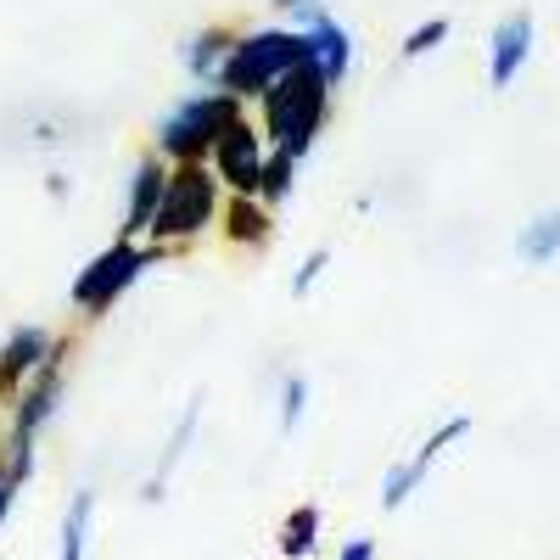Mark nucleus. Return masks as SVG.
Returning a JSON list of instances; mask_svg holds the SVG:
<instances>
[{"instance_id": "1", "label": "nucleus", "mask_w": 560, "mask_h": 560, "mask_svg": "<svg viewBox=\"0 0 560 560\" xmlns=\"http://www.w3.org/2000/svg\"><path fill=\"white\" fill-rule=\"evenodd\" d=\"M331 113H337V90L325 84V73L314 62H298L275 90H264V102L253 107L264 140L280 152H292L298 163L319 147V135L331 129Z\"/></svg>"}, {"instance_id": "2", "label": "nucleus", "mask_w": 560, "mask_h": 560, "mask_svg": "<svg viewBox=\"0 0 560 560\" xmlns=\"http://www.w3.org/2000/svg\"><path fill=\"white\" fill-rule=\"evenodd\" d=\"M224 185L213 174V163H168V185H163V202L158 219L147 230V242L174 253H191L197 242L219 236V213H224Z\"/></svg>"}, {"instance_id": "3", "label": "nucleus", "mask_w": 560, "mask_h": 560, "mask_svg": "<svg viewBox=\"0 0 560 560\" xmlns=\"http://www.w3.org/2000/svg\"><path fill=\"white\" fill-rule=\"evenodd\" d=\"M303 62V34L292 23H253L230 45V62L219 73V90H230L242 107H258L264 90H275Z\"/></svg>"}, {"instance_id": "4", "label": "nucleus", "mask_w": 560, "mask_h": 560, "mask_svg": "<svg viewBox=\"0 0 560 560\" xmlns=\"http://www.w3.org/2000/svg\"><path fill=\"white\" fill-rule=\"evenodd\" d=\"M242 113H253V107H242L230 90H191V96H179L152 124V152L163 163H208L213 158V140L236 124Z\"/></svg>"}, {"instance_id": "5", "label": "nucleus", "mask_w": 560, "mask_h": 560, "mask_svg": "<svg viewBox=\"0 0 560 560\" xmlns=\"http://www.w3.org/2000/svg\"><path fill=\"white\" fill-rule=\"evenodd\" d=\"M168 253L163 247H152V242H107L96 258H90L79 275H73V287H68V303H73V314L84 319V325H96V319H107L135 287H140V275H147L152 264H163Z\"/></svg>"}, {"instance_id": "6", "label": "nucleus", "mask_w": 560, "mask_h": 560, "mask_svg": "<svg viewBox=\"0 0 560 560\" xmlns=\"http://www.w3.org/2000/svg\"><path fill=\"white\" fill-rule=\"evenodd\" d=\"M68 359H73V337L62 331L57 348H51V359H45L34 376L18 387V398H12V420H7V438L39 448V438L51 432V420L62 415V398H68Z\"/></svg>"}, {"instance_id": "7", "label": "nucleus", "mask_w": 560, "mask_h": 560, "mask_svg": "<svg viewBox=\"0 0 560 560\" xmlns=\"http://www.w3.org/2000/svg\"><path fill=\"white\" fill-rule=\"evenodd\" d=\"M471 427H477V420L471 415H448V420H438V432H427V443H420L409 459H393L387 465V477H382V510H404L420 488H427V477H432V465L454 448V443H465V438H471Z\"/></svg>"}, {"instance_id": "8", "label": "nucleus", "mask_w": 560, "mask_h": 560, "mask_svg": "<svg viewBox=\"0 0 560 560\" xmlns=\"http://www.w3.org/2000/svg\"><path fill=\"white\" fill-rule=\"evenodd\" d=\"M213 174L230 197H258V185H264V163H269V140L258 129L253 113H242L236 124H230L219 140H213Z\"/></svg>"}, {"instance_id": "9", "label": "nucleus", "mask_w": 560, "mask_h": 560, "mask_svg": "<svg viewBox=\"0 0 560 560\" xmlns=\"http://www.w3.org/2000/svg\"><path fill=\"white\" fill-rule=\"evenodd\" d=\"M533 45H538V18L527 7L504 12L493 23V34H488V90H510V84H516L527 73V62H533Z\"/></svg>"}, {"instance_id": "10", "label": "nucleus", "mask_w": 560, "mask_h": 560, "mask_svg": "<svg viewBox=\"0 0 560 560\" xmlns=\"http://www.w3.org/2000/svg\"><path fill=\"white\" fill-rule=\"evenodd\" d=\"M163 185H168V163L147 147L140 163L129 168L124 179V213H118V242H147V230L158 219V202H163Z\"/></svg>"}, {"instance_id": "11", "label": "nucleus", "mask_w": 560, "mask_h": 560, "mask_svg": "<svg viewBox=\"0 0 560 560\" xmlns=\"http://www.w3.org/2000/svg\"><path fill=\"white\" fill-rule=\"evenodd\" d=\"M303 34V62H314L319 73H325V84L331 90H342L348 84V73H353V57H359V45H353V28L342 23V18H314L308 28H298Z\"/></svg>"}, {"instance_id": "12", "label": "nucleus", "mask_w": 560, "mask_h": 560, "mask_svg": "<svg viewBox=\"0 0 560 560\" xmlns=\"http://www.w3.org/2000/svg\"><path fill=\"white\" fill-rule=\"evenodd\" d=\"M197 432H202V393L179 409V420L168 427V438H163V448H158V459H152V471H147V482H140V504H163L168 499V482H174V471L185 465V454H191V443H197Z\"/></svg>"}, {"instance_id": "13", "label": "nucleus", "mask_w": 560, "mask_h": 560, "mask_svg": "<svg viewBox=\"0 0 560 560\" xmlns=\"http://www.w3.org/2000/svg\"><path fill=\"white\" fill-rule=\"evenodd\" d=\"M236 34H242L236 23H202V28H191L179 39V68H185V79H191L197 90H219V73L230 62Z\"/></svg>"}, {"instance_id": "14", "label": "nucleus", "mask_w": 560, "mask_h": 560, "mask_svg": "<svg viewBox=\"0 0 560 560\" xmlns=\"http://www.w3.org/2000/svg\"><path fill=\"white\" fill-rule=\"evenodd\" d=\"M275 208H264L258 197H224V213H219V242L236 247V253H269L275 242Z\"/></svg>"}, {"instance_id": "15", "label": "nucleus", "mask_w": 560, "mask_h": 560, "mask_svg": "<svg viewBox=\"0 0 560 560\" xmlns=\"http://www.w3.org/2000/svg\"><path fill=\"white\" fill-rule=\"evenodd\" d=\"M57 337H62V331H51V325H39V319L12 325L7 342H0V376H7L12 387H23V382L34 376V370H39L45 359H51Z\"/></svg>"}, {"instance_id": "16", "label": "nucleus", "mask_w": 560, "mask_h": 560, "mask_svg": "<svg viewBox=\"0 0 560 560\" xmlns=\"http://www.w3.org/2000/svg\"><path fill=\"white\" fill-rule=\"evenodd\" d=\"M516 258H522L527 269H544V264L560 258V202L544 208V213H533V219L516 230Z\"/></svg>"}, {"instance_id": "17", "label": "nucleus", "mask_w": 560, "mask_h": 560, "mask_svg": "<svg viewBox=\"0 0 560 560\" xmlns=\"http://www.w3.org/2000/svg\"><path fill=\"white\" fill-rule=\"evenodd\" d=\"M319 527H325V516H319V504H292L287 510V522H280V533H275V549L287 555V560H314L319 555Z\"/></svg>"}, {"instance_id": "18", "label": "nucleus", "mask_w": 560, "mask_h": 560, "mask_svg": "<svg viewBox=\"0 0 560 560\" xmlns=\"http://www.w3.org/2000/svg\"><path fill=\"white\" fill-rule=\"evenodd\" d=\"M90 527H96V488H79L62 510V533H57V560H84Z\"/></svg>"}, {"instance_id": "19", "label": "nucleus", "mask_w": 560, "mask_h": 560, "mask_svg": "<svg viewBox=\"0 0 560 560\" xmlns=\"http://www.w3.org/2000/svg\"><path fill=\"white\" fill-rule=\"evenodd\" d=\"M308 398H314L308 376H303V370H287V376H280V398H275V432H280V438H292V432L303 427Z\"/></svg>"}, {"instance_id": "20", "label": "nucleus", "mask_w": 560, "mask_h": 560, "mask_svg": "<svg viewBox=\"0 0 560 560\" xmlns=\"http://www.w3.org/2000/svg\"><path fill=\"white\" fill-rule=\"evenodd\" d=\"M298 158L292 152H280V147H269V163H264V185H258V202L264 208H280V202H292V191H298Z\"/></svg>"}, {"instance_id": "21", "label": "nucleus", "mask_w": 560, "mask_h": 560, "mask_svg": "<svg viewBox=\"0 0 560 560\" xmlns=\"http://www.w3.org/2000/svg\"><path fill=\"white\" fill-rule=\"evenodd\" d=\"M448 34H454V23L438 12V18H420L404 39H398V62H427L432 51H443L448 45Z\"/></svg>"}, {"instance_id": "22", "label": "nucleus", "mask_w": 560, "mask_h": 560, "mask_svg": "<svg viewBox=\"0 0 560 560\" xmlns=\"http://www.w3.org/2000/svg\"><path fill=\"white\" fill-rule=\"evenodd\" d=\"M331 258H337L331 247H308V258H303V264L292 269V280H287L292 303H303V298H308V292L319 287V280H325V269H331Z\"/></svg>"}, {"instance_id": "23", "label": "nucleus", "mask_w": 560, "mask_h": 560, "mask_svg": "<svg viewBox=\"0 0 560 560\" xmlns=\"http://www.w3.org/2000/svg\"><path fill=\"white\" fill-rule=\"evenodd\" d=\"M269 12H275V23L308 28L314 18H325V12H331V0H269Z\"/></svg>"}, {"instance_id": "24", "label": "nucleus", "mask_w": 560, "mask_h": 560, "mask_svg": "<svg viewBox=\"0 0 560 560\" xmlns=\"http://www.w3.org/2000/svg\"><path fill=\"white\" fill-rule=\"evenodd\" d=\"M18 493H23V482L0 465V527H7V516H12V504H18Z\"/></svg>"}, {"instance_id": "25", "label": "nucleus", "mask_w": 560, "mask_h": 560, "mask_svg": "<svg viewBox=\"0 0 560 560\" xmlns=\"http://www.w3.org/2000/svg\"><path fill=\"white\" fill-rule=\"evenodd\" d=\"M337 560H376V538H348L337 549Z\"/></svg>"}, {"instance_id": "26", "label": "nucleus", "mask_w": 560, "mask_h": 560, "mask_svg": "<svg viewBox=\"0 0 560 560\" xmlns=\"http://www.w3.org/2000/svg\"><path fill=\"white\" fill-rule=\"evenodd\" d=\"M68 191H73V185H68V174H62V168L45 174V197H51V202H68Z\"/></svg>"}, {"instance_id": "27", "label": "nucleus", "mask_w": 560, "mask_h": 560, "mask_svg": "<svg viewBox=\"0 0 560 560\" xmlns=\"http://www.w3.org/2000/svg\"><path fill=\"white\" fill-rule=\"evenodd\" d=\"M12 398H18V387L0 376V432H7V420H12Z\"/></svg>"}]
</instances>
